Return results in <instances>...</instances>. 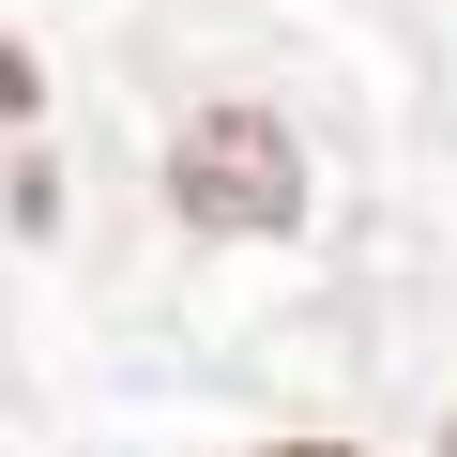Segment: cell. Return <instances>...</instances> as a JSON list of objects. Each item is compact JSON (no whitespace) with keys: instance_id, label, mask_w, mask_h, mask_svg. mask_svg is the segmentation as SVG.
Here are the masks:
<instances>
[{"instance_id":"6da1fadb","label":"cell","mask_w":457,"mask_h":457,"mask_svg":"<svg viewBox=\"0 0 457 457\" xmlns=\"http://www.w3.org/2000/svg\"><path fill=\"white\" fill-rule=\"evenodd\" d=\"M168 198H183L198 228H290V213H305V153H290L275 107H198L183 153H168Z\"/></svg>"},{"instance_id":"7a4b0ae2","label":"cell","mask_w":457,"mask_h":457,"mask_svg":"<svg viewBox=\"0 0 457 457\" xmlns=\"http://www.w3.org/2000/svg\"><path fill=\"white\" fill-rule=\"evenodd\" d=\"M275 457H336V442H275Z\"/></svg>"},{"instance_id":"3957f363","label":"cell","mask_w":457,"mask_h":457,"mask_svg":"<svg viewBox=\"0 0 457 457\" xmlns=\"http://www.w3.org/2000/svg\"><path fill=\"white\" fill-rule=\"evenodd\" d=\"M442 457H457V442H442Z\"/></svg>"}]
</instances>
